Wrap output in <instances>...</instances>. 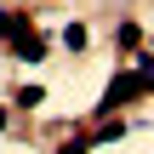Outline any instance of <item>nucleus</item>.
I'll return each mask as SVG.
<instances>
[{
  "mask_svg": "<svg viewBox=\"0 0 154 154\" xmlns=\"http://www.w3.org/2000/svg\"><path fill=\"white\" fill-rule=\"evenodd\" d=\"M143 91H149V74H137V69H131V74H114V80H109V91H103V103H97V109H103V114H114V109H120V103H137V97H143Z\"/></svg>",
  "mask_w": 154,
  "mask_h": 154,
  "instance_id": "nucleus-1",
  "label": "nucleus"
},
{
  "mask_svg": "<svg viewBox=\"0 0 154 154\" xmlns=\"http://www.w3.org/2000/svg\"><path fill=\"white\" fill-rule=\"evenodd\" d=\"M11 51H17L23 63H40V57L51 51V40H46V34H34V29H17V34H11Z\"/></svg>",
  "mask_w": 154,
  "mask_h": 154,
  "instance_id": "nucleus-2",
  "label": "nucleus"
},
{
  "mask_svg": "<svg viewBox=\"0 0 154 154\" xmlns=\"http://www.w3.org/2000/svg\"><path fill=\"white\" fill-rule=\"evenodd\" d=\"M17 29H34V23H29L23 11H0V40H11Z\"/></svg>",
  "mask_w": 154,
  "mask_h": 154,
  "instance_id": "nucleus-3",
  "label": "nucleus"
},
{
  "mask_svg": "<svg viewBox=\"0 0 154 154\" xmlns=\"http://www.w3.org/2000/svg\"><path fill=\"white\" fill-rule=\"evenodd\" d=\"M40 103H46L40 86H23V91H17V109H40Z\"/></svg>",
  "mask_w": 154,
  "mask_h": 154,
  "instance_id": "nucleus-4",
  "label": "nucleus"
},
{
  "mask_svg": "<svg viewBox=\"0 0 154 154\" xmlns=\"http://www.w3.org/2000/svg\"><path fill=\"white\" fill-rule=\"evenodd\" d=\"M63 46H69V51H80V46H86V29H80V23H69V29H63Z\"/></svg>",
  "mask_w": 154,
  "mask_h": 154,
  "instance_id": "nucleus-5",
  "label": "nucleus"
},
{
  "mask_svg": "<svg viewBox=\"0 0 154 154\" xmlns=\"http://www.w3.org/2000/svg\"><path fill=\"white\" fill-rule=\"evenodd\" d=\"M91 149H97V143H86V137H69V143H63L57 154H91Z\"/></svg>",
  "mask_w": 154,
  "mask_h": 154,
  "instance_id": "nucleus-6",
  "label": "nucleus"
},
{
  "mask_svg": "<svg viewBox=\"0 0 154 154\" xmlns=\"http://www.w3.org/2000/svg\"><path fill=\"white\" fill-rule=\"evenodd\" d=\"M0 131H6V109H0Z\"/></svg>",
  "mask_w": 154,
  "mask_h": 154,
  "instance_id": "nucleus-7",
  "label": "nucleus"
}]
</instances>
